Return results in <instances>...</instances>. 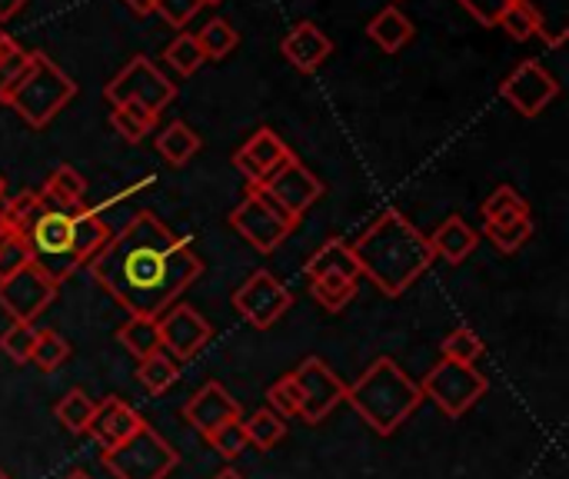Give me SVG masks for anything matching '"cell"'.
Segmentation results:
<instances>
[{"instance_id":"24","label":"cell","mask_w":569,"mask_h":479,"mask_svg":"<svg viewBox=\"0 0 569 479\" xmlns=\"http://www.w3.org/2000/svg\"><path fill=\"white\" fill-rule=\"evenodd\" d=\"M413 23H410V17L403 13V10H397V7H383L370 23H367V37L383 50V53H397V50H403L410 40H413Z\"/></svg>"},{"instance_id":"5","label":"cell","mask_w":569,"mask_h":479,"mask_svg":"<svg viewBox=\"0 0 569 479\" xmlns=\"http://www.w3.org/2000/svg\"><path fill=\"white\" fill-rule=\"evenodd\" d=\"M297 217L287 213L267 190L263 183H247L243 200L230 210V227L257 250V253H273L293 230Z\"/></svg>"},{"instance_id":"19","label":"cell","mask_w":569,"mask_h":479,"mask_svg":"<svg viewBox=\"0 0 569 479\" xmlns=\"http://www.w3.org/2000/svg\"><path fill=\"white\" fill-rule=\"evenodd\" d=\"M280 53H283L300 73H317V70L323 67V60L333 53V40H330L313 20H303V23H297V27L283 37Z\"/></svg>"},{"instance_id":"14","label":"cell","mask_w":569,"mask_h":479,"mask_svg":"<svg viewBox=\"0 0 569 479\" xmlns=\"http://www.w3.org/2000/svg\"><path fill=\"white\" fill-rule=\"evenodd\" d=\"M57 297V287L30 263L0 280V310L10 323H33Z\"/></svg>"},{"instance_id":"31","label":"cell","mask_w":569,"mask_h":479,"mask_svg":"<svg viewBox=\"0 0 569 479\" xmlns=\"http://www.w3.org/2000/svg\"><path fill=\"white\" fill-rule=\"evenodd\" d=\"M47 207H43V200H40V193L37 190H20L17 197H10L3 207H0V213H3V223H7V230H13V233H27L37 220H40V213H43Z\"/></svg>"},{"instance_id":"50","label":"cell","mask_w":569,"mask_h":479,"mask_svg":"<svg viewBox=\"0 0 569 479\" xmlns=\"http://www.w3.org/2000/svg\"><path fill=\"white\" fill-rule=\"evenodd\" d=\"M213 479H247V477H243L240 470H233V467H223V470H220Z\"/></svg>"},{"instance_id":"4","label":"cell","mask_w":569,"mask_h":479,"mask_svg":"<svg viewBox=\"0 0 569 479\" xmlns=\"http://www.w3.org/2000/svg\"><path fill=\"white\" fill-rule=\"evenodd\" d=\"M73 97H77V80L70 73H63L47 53L30 50V67H27L23 80L17 83V90L10 93L7 107L23 123L43 130Z\"/></svg>"},{"instance_id":"48","label":"cell","mask_w":569,"mask_h":479,"mask_svg":"<svg viewBox=\"0 0 569 479\" xmlns=\"http://www.w3.org/2000/svg\"><path fill=\"white\" fill-rule=\"evenodd\" d=\"M27 0H0V23H7L10 17H17L23 10Z\"/></svg>"},{"instance_id":"57","label":"cell","mask_w":569,"mask_h":479,"mask_svg":"<svg viewBox=\"0 0 569 479\" xmlns=\"http://www.w3.org/2000/svg\"><path fill=\"white\" fill-rule=\"evenodd\" d=\"M503 3H517V0H503Z\"/></svg>"},{"instance_id":"21","label":"cell","mask_w":569,"mask_h":479,"mask_svg":"<svg viewBox=\"0 0 569 479\" xmlns=\"http://www.w3.org/2000/svg\"><path fill=\"white\" fill-rule=\"evenodd\" d=\"M40 200H43V207L47 210H63V213H73V210H80L83 207V197H87V180L73 170V167H67V163H60L43 183H40Z\"/></svg>"},{"instance_id":"43","label":"cell","mask_w":569,"mask_h":479,"mask_svg":"<svg viewBox=\"0 0 569 479\" xmlns=\"http://www.w3.org/2000/svg\"><path fill=\"white\" fill-rule=\"evenodd\" d=\"M503 210H530V203L517 193V187L500 183V187L483 200L480 213H483V220H493V217H497V213H503Z\"/></svg>"},{"instance_id":"18","label":"cell","mask_w":569,"mask_h":479,"mask_svg":"<svg viewBox=\"0 0 569 479\" xmlns=\"http://www.w3.org/2000/svg\"><path fill=\"white\" fill-rule=\"evenodd\" d=\"M143 423L147 420L130 403H123L117 397H107V400L97 403V413H93L87 433L100 443V450H113V447L127 443L137 430H143Z\"/></svg>"},{"instance_id":"33","label":"cell","mask_w":569,"mask_h":479,"mask_svg":"<svg viewBox=\"0 0 569 479\" xmlns=\"http://www.w3.org/2000/svg\"><path fill=\"white\" fill-rule=\"evenodd\" d=\"M243 430H247L250 447L267 453V450H273L287 437V420H280L270 407H263V410L250 413V420H243Z\"/></svg>"},{"instance_id":"47","label":"cell","mask_w":569,"mask_h":479,"mask_svg":"<svg viewBox=\"0 0 569 479\" xmlns=\"http://www.w3.org/2000/svg\"><path fill=\"white\" fill-rule=\"evenodd\" d=\"M530 217V210H503V213H497L493 220H483V223H493V227H510V223H520V220H527Z\"/></svg>"},{"instance_id":"8","label":"cell","mask_w":569,"mask_h":479,"mask_svg":"<svg viewBox=\"0 0 569 479\" xmlns=\"http://www.w3.org/2000/svg\"><path fill=\"white\" fill-rule=\"evenodd\" d=\"M490 390V380L467 363H453V360H440L423 380H420V393L423 400H430L443 417L460 420L463 413H470Z\"/></svg>"},{"instance_id":"36","label":"cell","mask_w":569,"mask_h":479,"mask_svg":"<svg viewBox=\"0 0 569 479\" xmlns=\"http://www.w3.org/2000/svg\"><path fill=\"white\" fill-rule=\"evenodd\" d=\"M163 60H167L180 77L197 73V70L207 63V57H203V50H200V43H197V37H193V33H177V37L167 43Z\"/></svg>"},{"instance_id":"42","label":"cell","mask_w":569,"mask_h":479,"mask_svg":"<svg viewBox=\"0 0 569 479\" xmlns=\"http://www.w3.org/2000/svg\"><path fill=\"white\" fill-rule=\"evenodd\" d=\"M23 267H30V250H27V240L20 237V233H7L3 240H0V280L3 277H10V273H17V270H23Z\"/></svg>"},{"instance_id":"51","label":"cell","mask_w":569,"mask_h":479,"mask_svg":"<svg viewBox=\"0 0 569 479\" xmlns=\"http://www.w3.org/2000/svg\"><path fill=\"white\" fill-rule=\"evenodd\" d=\"M63 479H93V477H90L87 470H70V473H67Z\"/></svg>"},{"instance_id":"37","label":"cell","mask_w":569,"mask_h":479,"mask_svg":"<svg viewBox=\"0 0 569 479\" xmlns=\"http://www.w3.org/2000/svg\"><path fill=\"white\" fill-rule=\"evenodd\" d=\"M27 67H30V50H23L17 40H7V47L0 50V103L10 100V93L23 80Z\"/></svg>"},{"instance_id":"29","label":"cell","mask_w":569,"mask_h":479,"mask_svg":"<svg viewBox=\"0 0 569 479\" xmlns=\"http://www.w3.org/2000/svg\"><path fill=\"white\" fill-rule=\"evenodd\" d=\"M497 27H503L513 40H530V37H543L547 27H543V17L540 10L530 3V0H517V3H507Z\"/></svg>"},{"instance_id":"6","label":"cell","mask_w":569,"mask_h":479,"mask_svg":"<svg viewBox=\"0 0 569 479\" xmlns=\"http://www.w3.org/2000/svg\"><path fill=\"white\" fill-rule=\"evenodd\" d=\"M100 463L113 479H167L180 467V453L150 423H143V430L127 443L103 450Z\"/></svg>"},{"instance_id":"44","label":"cell","mask_w":569,"mask_h":479,"mask_svg":"<svg viewBox=\"0 0 569 479\" xmlns=\"http://www.w3.org/2000/svg\"><path fill=\"white\" fill-rule=\"evenodd\" d=\"M207 7V0H157V10L170 27H187L200 10Z\"/></svg>"},{"instance_id":"17","label":"cell","mask_w":569,"mask_h":479,"mask_svg":"<svg viewBox=\"0 0 569 479\" xmlns=\"http://www.w3.org/2000/svg\"><path fill=\"white\" fill-rule=\"evenodd\" d=\"M183 420L207 440L213 430H220L230 420H243L240 403L223 390V383L207 380L187 403H183Z\"/></svg>"},{"instance_id":"28","label":"cell","mask_w":569,"mask_h":479,"mask_svg":"<svg viewBox=\"0 0 569 479\" xmlns=\"http://www.w3.org/2000/svg\"><path fill=\"white\" fill-rule=\"evenodd\" d=\"M177 380H180V363L173 357H167L163 350L147 360H137V383L150 397H163Z\"/></svg>"},{"instance_id":"27","label":"cell","mask_w":569,"mask_h":479,"mask_svg":"<svg viewBox=\"0 0 569 479\" xmlns=\"http://www.w3.org/2000/svg\"><path fill=\"white\" fill-rule=\"evenodd\" d=\"M93 413H97V400H90V393H83L80 387L67 390V393L53 403L57 423H60L67 433H73V437H83V433H87Z\"/></svg>"},{"instance_id":"12","label":"cell","mask_w":569,"mask_h":479,"mask_svg":"<svg viewBox=\"0 0 569 479\" xmlns=\"http://www.w3.org/2000/svg\"><path fill=\"white\" fill-rule=\"evenodd\" d=\"M157 327H160L163 353L173 357L177 363L197 360L203 353V347L213 340L210 320L197 307H190V303H173L167 313L157 317Z\"/></svg>"},{"instance_id":"55","label":"cell","mask_w":569,"mask_h":479,"mask_svg":"<svg viewBox=\"0 0 569 479\" xmlns=\"http://www.w3.org/2000/svg\"><path fill=\"white\" fill-rule=\"evenodd\" d=\"M0 479H13V477H10V473H3V470H0Z\"/></svg>"},{"instance_id":"22","label":"cell","mask_w":569,"mask_h":479,"mask_svg":"<svg viewBox=\"0 0 569 479\" xmlns=\"http://www.w3.org/2000/svg\"><path fill=\"white\" fill-rule=\"evenodd\" d=\"M303 273L307 280H317V277H327V273H340V277H350V280H360V267L353 260V250L347 240L340 237H330L323 240L303 263Z\"/></svg>"},{"instance_id":"23","label":"cell","mask_w":569,"mask_h":479,"mask_svg":"<svg viewBox=\"0 0 569 479\" xmlns=\"http://www.w3.org/2000/svg\"><path fill=\"white\" fill-rule=\"evenodd\" d=\"M70 233H73V250H77V260L87 267L110 240V227L100 220V213H93L90 207H80L70 213Z\"/></svg>"},{"instance_id":"7","label":"cell","mask_w":569,"mask_h":479,"mask_svg":"<svg viewBox=\"0 0 569 479\" xmlns=\"http://www.w3.org/2000/svg\"><path fill=\"white\" fill-rule=\"evenodd\" d=\"M23 240H27V250H30V263L53 287H60L63 280H70L83 267L77 260V250H73L70 213H63V210H43L40 220L23 233Z\"/></svg>"},{"instance_id":"38","label":"cell","mask_w":569,"mask_h":479,"mask_svg":"<svg viewBox=\"0 0 569 479\" xmlns=\"http://www.w3.org/2000/svg\"><path fill=\"white\" fill-rule=\"evenodd\" d=\"M33 343H37V330L33 323H10L3 333H0V353L10 357L13 363H30V353H33Z\"/></svg>"},{"instance_id":"45","label":"cell","mask_w":569,"mask_h":479,"mask_svg":"<svg viewBox=\"0 0 569 479\" xmlns=\"http://www.w3.org/2000/svg\"><path fill=\"white\" fill-rule=\"evenodd\" d=\"M110 127H113V130H117V137H123L127 143H140V140L150 133V130H147V127H143L130 110H123L120 103H117V107H110Z\"/></svg>"},{"instance_id":"11","label":"cell","mask_w":569,"mask_h":479,"mask_svg":"<svg viewBox=\"0 0 569 479\" xmlns=\"http://www.w3.org/2000/svg\"><path fill=\"white\" fill-rule=\"evenodd\" d=\"M293 307V293L287 283H280L270 270L250 273L237 290H233V310L240 313L243 323L253 330H270L287 310Z\"/></svg>"},{"instance_id":"41","label":"cell","mask_w":569,"mask_h":479,"mask_svg":"<svg viewBox=\"0 0 569 479\" xmlns=\"http://www.w3.org/2000/svg\"><path fill=\"white\" fill-rule=\"evenodd\" d=\"M267 407L280 417V420H290L300 413V397H297V387H293V377H280L270 390H267Z\"/></svg>"},{"instance_id":"20","label":"cell","mask_w":569,"mask_h":479,"mask_svg":"<svg viewBox=\"0 0 569 479\" xmlns=\"http://www.w3.org/2000/svg\"><path fill=\"white\" fill-rule=\"evenodd\" d=\"M433 257H443L447 263L460 267L477 247H480V233L463 220V217H447L430 237H427Z\"/></svg>"},{"instance_id":"35","label":"cell","mask_w":569,"mask_h":479,"mask_svg":"<svg viewBox=\"0 0 569 479\" xmlns=\"http://www.w3.org/2000/svg\"><path fill=\"white\" fill-rule=\"evenodd\" d=\"M70 360V343L57 333V330H37V343L30 353V363L40 373H53Z\"/></svg>"},{"instance_id":"3","label":"cell","mask_w":569,"mask_h":479,"mask_svg":"<svg viewBox=\"0 0 569 479\" xmlns=\"http://www.w3.org/2000/svg\"><path fill=\"white\" fill-rule=\"evenodd\" d=\"M343 403H350L373 433L393 437L423 407V393L393 357H380L353 383H347Z\"/></svg>"},{"instance_id":"53","label":"cell","mask_w":569,"mask_h":479,"mask_svg":"<svg viewBox=\"0 0 569 479\" xmlns=\"http://www.w3.org/2000/svg\"><path fill=\"white\" fill-rule=\"evenodd\" d=\"M7 233H10V230H7V223H3V213H0V240H3Z\"/></svg>"},{"instance_id":"25","label":"cell","mask_w":569,"mask_h":479,"mask_svg":"<svg viewBox=\"0 0 569 479\" xmlns=\"http://www.w3.org/2000/svg\"><path fill=\"white\" fill-rule=\"evenodd\" d=\"M200 147H203L200 133H197L190 123H183V120H173V123H167V127L157 133V153H160L170 167H187V163L200 153Z\"/></svg>"},{"instance_id":"52","label":"cell","mask_w":569,"mask_h":479,"mask_svg":"<svg viewBox=\"0 0 569 479\" xmlns=\"http://www.w3.org/2000/svg\"><path fill=\"white\" fill-rule=\"evenodd\" d=\"M7 40H10V33H7V30H3V27H0V50H3V47H7Z\"/></svg>"},{"instance_id":"30","label":"cell","mask_w":569,"mask_h":479,"mask_svg":"<svg viewBox=\"0 0 569 479\" xmlns=\"http://www.w3.org/2000/svg\"><path fill=\"white\" fill-rule=\"evenodd\" d=\"M197 43H200V50H203L207 60H223L227 53L237 50L240 33H237V27H233L230 20L213 17V20H207V23L197 30Z\"/></svg>"},{"instance_id":"16","label":"cell","mask_w":569,"mask_h":479,"mask_svg":"<svg viewBox=\"0 0 569 479\" xmlns=\"http://www.w3.org/2000/svg\"><path fill=\"white\" fill-rule=\"evenodd\" d=\"M290 157H293V150L283 143V137L273 133L270 127H260V130H253L250 140L233 153V167L247 177V183H263V180L273 177Z\"/></svg>"},{"instance_id":"54","label":"cell","mask_w":569,"mask_h":479,"mask_svg":"<svg viewBox=\"0 0 569 479\" xmlns=\"http://www.w3.org/2000/svg\"><path fill=\"white\" fill-rule=\"evenodd\" d=\"M0 200H3V177H0Z\"/></svg>"},{"instance_id":"39","label":"cell","mask_w":569,"mask_h":479,"mask_svg":"<svg viewBox=\"0 0 569 479\" xmlns=\"http://www.w3.org/2000/svg\"><path fill=\"white\" fill-rule=\"evenodd\" d=\"M207 443L213 447V453H217L220 460H237V457L250 447L247 430H243V420H230V423H223L220 430H213V433L207 437Z\"/></svg>"},{"instance_id":"32","label":"cell","mask_w":569,"mask_h":479,"mask_svg":"<svg viewBox=\"0 0 569 479\" xmlns=\"http://www.w3.org/2000/svg\"><path fill=\"white\" fill-rule=\"evenodd\" d=\"M310 293H313V300H317L323 310L340 313V310L357 297V280L340 277V273H327V277L310 280Z\"/></svg>"},{"instance_id":"15","label":"cell","mask_w":569,"mask_h":479,"mask_svg":"<svg viewBox=\"0 0 569 479\" xmlns=\"http://www.w3.org/2000/svg\"><path fill=\"white\" fill-rule=\"evenodd\" d=\"M263 190H267L287 213H293L297 220L323 197L320 177H317L310 167H303L297 157H290L273 177H267V180H263Z\"/></svg>"},{"instance_id":"46","label":"cell","mask_w":569,"mask_h":479,"mask_svg":"<svg viewBox=\"0 0 569 479\" xmlns=\"http://www.w3.org/2000/svg\"><path fill=\"white\" fill-rule=\"evenodd\" d=\"M477 23H483V27H497V20H500V13H503V0H457Z\"/></svg>"},{"instance_id":"26","label":"cell","mask_w":569,"mask_h":479,"mask_svg":"<svg viewBox=\"0 0 569 479\" xmlns=\"http://www.w3.org/2000/svg\"><path fill=\"white\" fill-rule=\"evenodd\" d=\"M117 343L133 357V360H147L153 353H160V327L153 317H127L117 327Z\"/></svg>"},{"instance_id":"1","label":"cell","mask_w":569,"mask_h":479,"mask_svg":"<svg viewBox=\"0 0 569 479\" xmlns=\"http://www.w3.org/2000/svg\"><path fill=\"white\" fill-rule=\"evenodd\" d=\"M87 270L127 317L157 320L200 280L203 260L193 253L190 237H177L157 213L140 210L120 233H110Z\"/></svg>"},{"instance_id":"2","label":"cell","mask_w":569,"mask_h":479,"mask_svg":"<svg viewBox=\"0 0 569 479\" xmlns=\"http://www.w3.org/2000/svg\"><path fill=\"white\" fill-rule=\"evenodd\" d=\"M350 250L360 277H367L383 297H403L437 260L427 237L400 210H383Z\"/></svg>"},{"instance_id":"56","label":"cell","mask_w":569,"mask_h":479,"mask_svg":"<svg viewBox=\"0 0 569 479\" xmlns=\"http://www.w3.org/2000/svg\"><path fill=\"white\" fill-rule=\"evenodd\" d=\"M210 3H220V0H207V7H210Z\"/></svg>"},{"instance_id":"34","label":"cell","mask_w":569,"mask_h":479,"mask_svg":"<svg viewBox=\"0 0 569 479\" xmlns=\"http://www.w3.org/2000/svg\"><path fill=\"white\" fill-rule=\"evenodd\" d=\"M440 350H443V360L467 363V367H477V363L483 360V353H487V347H483L480 333H477V330H470V327H457V330H450V333L443 337Z\"/></svg>"},{"instance_id":"13","label":"cell","mask_w":569,"mask_h":479,"mask_svg":"<svg viewBox=\"0 0 569 479\" xmlns=\"http://www.w3.org/2000/svg\"><path fill=\"white\" fill-rule=\"evenodd\" d=\"M500 97L523 117H537L543 113L557 97H560V80L537 60H523L517 63L507 80L500 83Z\"/></svg>"},{"instance_id":"9","label":"cell","mask_w":569,"mask_h":479,"mask_svg":"<svg viewBox=\"0 0 569 479\" xmlns=\"http://www.w3.org/2000/svg\"><path fill=\"white\" fill-rule=\"evenodd\" d=\"M103 97L113 103H127V100H137L143 107H150L153 113H163V107H170L177 100V83L153 63L147 60L143 53L133 57L113 80H107L103 87Z\"/></svg>"},{"instance_id":"40","label":"cell","mask_w":569,"mask_h":479,"mask_svg":"<svg viewBox=\"0 0 569 479\" xmlns=\"http://www.w3.org/2000/svg\"><path fill=\"white\" fill-rule=\"evenodd\" d=\"M483 237H490V243L500 250V253H517L530 237H533V220H520V223H510V227H493V223H483Z\"/></svg>"},{"instance_id":"49","label":"cell","mask_w":569,"mask_h":479,"mask_svg":"<svg viewBox=\"0 0 569 479\" xmlns=\"http://www.w3.org/2000/svg\"><path fill=\"white\" fill-rule=\"evenodd\" d=\"M137 17H150L153 10H157V0H123Z\"/></svg>"},{"instance_id":"10","label":"cell","mask_w":569,"mask_h":479,"mask_svg":"<svg viewBox=\"0 0 569 479\" xmlns=\"http://www.w3.org/2000/svg\"><path fill=\"white\" fill-rule=\"evenodd\" d=\"M293 387L300 397V420L307 427L323 423L343 400H347V383L320 360V357H307L293 373Z\"/></svg>"}]
</instances>
